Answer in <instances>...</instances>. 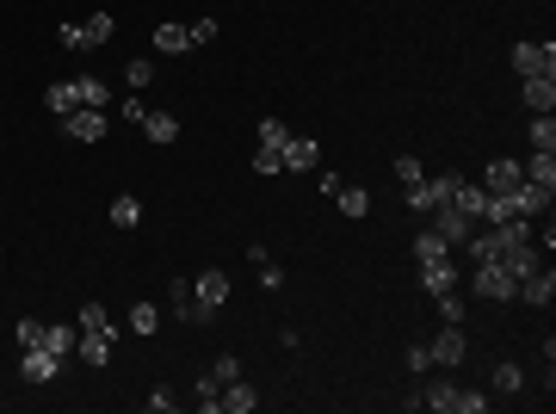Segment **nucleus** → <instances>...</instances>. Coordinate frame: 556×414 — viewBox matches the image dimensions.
<instances>
[{
    "label": "nucleus",
    "instance_id": "bb28decb",
    "mask_svg": "<svg viewBox=\"0 0 556 414\" xmlns=\"http://www.w3.org/2000/svg\"><path fill=\"white\" fill-rule=\"evenodd\" d=\"M334 205H340V217H365V210H371V192H365V186H340Z\"/></svg>",
    "mask_w": 556,
    "mask_h": 414
},
{
    "label": "nucleus",
    "instance_id": "7ed1b4c3",
    "mask_svg": "<svg viewBox=\"0 0 556 414\" xmlns=\"http://www.w3.org/2000/svg\"><path fill=\"white\" fill-rule=\"evenodd\" d=\"M470 291H476V297H488V303H513V291H520V278L507 273L501 260H483V266L470 273Z\"/></svg>",
    "mask_w": 556,
    "mask_h": 414
},
{
    "label": "nucleus",
    "instance_id": "e433bc0d",
    "mask_svg": "<svg viewBox=\"0 0 556 414\" xmlns=\"http://www.w3.org/2000/svg\"><path fill=\"white\" fill-rule=\"evenodd\" d=\"M13 334H19V346H43V322H37V315H19Z\"/></svg>",
    "mask_w": 556,
    "mask_h": 414
},
{
    "label": "nucleus",
    "instance_id": "9d476101",
    "mask_svg": "<svg viewBox=\"0 0 556 414\" xmlns=\"http://www.w3.org/2000/svg\"><path fill=\"white\" fill-rule=\"evenodd\" d=\"M464 352H470V341H464V328H457V322H446V334L427 346V359H433V365H446V371L464 365Z\"/></svg>",
    "mask_w": 556,
    "mask_h": 414
},
{
    "label": "nucleus",
    "instance_id": "412c9836",
    "mask_svg": "<svg viewBox=\"0 0 556 414\" xmlns=\"http://www.w3.org/2000/svg\"><path fill=\"white\" fill-rule=\"evenodd\" d=\"M74 328H81V334H118V328H111V315H105V303H100V297H93V303H81V315H74Z\"/></svg>",
    "mask_w": 556,
    "mask_h": 414
},
{
    "label": "nucleus",
    "instance_id": "b1692460",
    "mask_svg": "<svg viewBox=\"0 0 556 414\" xmlns=\"http://www.w3.org/2000/svg\"><path fill=\"white\" fill-rule=\"evenodd\" d=\"M111 341H118V334H81V346H74V352H81L87 365H111Z\"/></svg>",
    "mask_w": 556,
    "mask_h": 414
},
{
    "label": "nucleus",
    "instance_id": "c03bdc74",
    "mask_svg": "<svg viewBox=\"0 0 556 414\" xmlns=\"http://www.w3.org/2000/svg\"><path fill=\"white\" fill-rule=\"evenodd\" d=\"M402 365H408L415 378H427V365H433V359H427V346H408V352H402Z\"/></svg>",
    "mask_w": 556,
    "mask_h": 414
},
{
    "label": "nucleus",
    "instance_id": "f257e3e1",
    "mask_svg": "<svg viewBox=\"0 0 556 414\" xmlns=\"http://www.w3.org/2000/svg\"><path fill=\"white\" fill-rule=\"evenodd\" d=\"M111 32H118V19H111V13H93V19H62V25H56L62 50H100V43H111Z\"/></svg>",
    "mask_w": 556,
    "mask_h": 414
},
{
    "label": "nucleus",
    "instance_id": "a211bd4d",
    "mask_svg": "<svg viewBox=\"0 0 556 414\" xmlns=\"http://www.w3.org/2000/svg\"><path fill=\"white\" fill-rule=\"evenodd\" d=\"M520 173L532 179V186L556 192V155H551V149H532V161H520Z\"/></svg>",
    "mask_w": 556,
    "mask_h": 414
},
{
    "label": "nucleus",
    "instance_id": "473e14b6",
    "mask_svg": "<svg viewBox=\"0 0 556 414\" xmlns=\"http://www.w3.org/2000/svg\"><path fill=\"white\" fill-rule=\"evenodd\" d=\"M494 390H501V396H520V390H525V371L513 365V359H507V365H494Z\"/></svg>",
    "mask_w": 556,
    "mask_h": 414
},
{
    "label": "nucleus",
    "instance_id": "20e7f679",
    "mask_svg": "<svg viewBox=\"0 0 556 414\" xmlns=\"http://www.w3.org/2000/svg\"><path fill=\"white\" fill-rule=\"evenodd\" d=\"M19 378H25V383H56V378H62V352H50V346H25Z\"/></svg>",
    "mask_w": 556,
    "mask_h": 414
},
{
    "label": "nucleus",
    "instance_id": "c756f323",
    "mask_svg": "<svg viewBox=\"0 0 556 414\" xmlns=\"http://www.w3.org/2000/svg\"><path fill=\"white\" fill-rule=\"evenodd\" d=\"M111 223H118V229H137V223H142V198H130V192L111 198Z\"/></svg>",
    "mask_w": 556,
    "mask_h": 414
},
{
    "label": "nucleus",
    "instance_id": "7c9ffc66",
    "mask_svg": "<svg viewBox=\"0 0 556 414\" xmlns=\"http://www.w3.org/2000/svg\"><path fill=\"white\" fill-rule=\"evenodd\" d=\"M532 149H551L556 155V118L551 111H532Z\"/></svg>",
    "mask_w": 556,
    "mask_h": 414
},
{
    "label": "nucleus",
    "instance_id": "79ce46f5",
    "mask_svg": "<svg viewBox=\"0 0 556 414\" xmlns=\"http://www.w3.org/2000/svg\"><path fill=\"white\" fill-rule=\"evenodd\" d=\"M254 173H284V161H278V149H254Z\"/></svg>",
    "mask_w": 556,
    "mask_h": 414
},
{
    "label": "nucleus",
    "instance_id": "a19ab883",
    "mask_svg": "<svg viewBox=\"0 0 556 414\" xmlns=\"http://www.w3.org/2000/svg\"><path fill=\"white\" fill-rule=\"evenodd\" d=\"M186 37H192V50H198V43H210V37H216V19H192V25H186Z\"/></svg>",
    "mask_w": 556,
    "mask_h": 414
},
{
    "label": "nucleus",
    "instance_id": "4468645a",
    "mask_svg": "<svg viewBox=\"0 0 556 414\" xmlns=\"http://www.w3.org/2000/svg\"><path fill=\"white\" fill-rule=\"evenodd\" d=\"M168 297H174V315H179V322H192V328H205L210 315H216V310H205V303L192 297V284H186V278H174V291H168Z\"/></svg>",
    "mask_w": 556,
    "mask_h": 414
},
{
    "label": "nucleus",
    "instance_id": "f8f14e48",
    "mask_svg": "<svg viewBox=\"0 0 556 414\" xmlns=\"http://www.w3.org/2000/svg\"><path fill=\"white\" fill-rule=\"evenodd\" d=\"M420 291H427V297H439V291H457V266H452V254H439V260H420Z\"/></svg>",
    "mask_w": 556,
    "mask_h": 414
},
{
    "label": "nucleus",
    "instance_id": "1a4fd4ad",
    "mask_svg": "<svg viewBox=\"0 0 556 414\" xmlns=\"http://www.w3.org/2000/svg\"><path fill=\"white\" fill-rule=\"evenodd\" d=\"M513 69L525 74H556V43H513Z\"/></svg>",
    "mask_w": 556,
    "mask_h": 414
},
{
    "label": "nucleus",
    "instance_id": "58836bf2",
    "mask_svg": "<svg viewBox=\"0 0 556 414\" xmlns=\"http://www.w3.org/2000/svg\"><path fill=\"white\" fill-rule=\"evenodd\" d=\"M192 396H198V409H205V414H216V396H223V383H216V378H198V390H192Z\"/></svg>",
    "mask_w": 556,
    "mask_h": 414
},
{
    "label": "nucleus",
    "instance_id": "39448f33",
    "mask_svg": "<svg viewBox=\"0 0 556 414\" xmlns=\"http://www.w3.org/2000/svg\"><path fill=\"white\" fill-rule=\"evenodd\" d=\"M551 198H556V192H544V186H532V179H520V186L507 192V205H513V217H525V223L551 217Z\"/></svg>",
    "mask_w": 556,
    "mask_h": 414
},
{
    "label": "nucleus",
    "instance_id": "c85d7f7f",
    "mask_svg": "<svg viewBox=\"0 0 556 414\" xmlns=\"http://www.w3.org/2000/svg\"><path fill=\"white\" fill-rule=\"evenodd\" d=\"M74 93H81V105H100V111H105V100H111L100 74H74Z\"/></svg>",
    "mask_w": 556,
    "mask_h": 414
},
{
    "label": "nucleus",
    "instance_id": "9b49d317",
    "mask_svg": "<svg viewBox=\"0 0 556 414\" xmlns=\"http://www.w3.org/2000/svg\"><path fill=\"white\" fill-rule=\"evenodd\" d=\"M278 161H284L291 173H315V168H321V142H315V137H291L284 149H278Z\"/></svg>",
    "mask_w": 556,
    "mask_h": 414
},
{
    "label": "nucleus",
    "instance_id": "f3484780",
    "mask_svg": "<svg viewBox=\"0 0 556 414\" xmlns=\"http://www.w3.org/2000/svg\"><path fill=\"white\" fill-rule=\"evenodd\" d=\"M254 409H260V396H254L242 378L223 383V396H216V414H254Z\"/></svg>",
    "mask_w": 556,
    "mask_h": 414
},
{
    "label": "nucleus",
    "instance_id": "37998d69",
    "mask_svg": "<svg viewBox=\"0 0 556 414\" xmlns=\"http://www.w3.org/2000/svg\"><path fill=\"white\" fill-rule=\"evenodd\" d=\"M260 284H266V291H278V284H284V266H278L273 254H266V260H260Z\"/></svg>",
    "mask_w": 556,
    "mask_h": 414
},
{
    "label": "nucleus",
    "instance_id": "6e6552de",
    "mask_svg": "<svg viewBox=\"0 0 556 414\" xmlns=\"http://www.w3.org/2000/svg\"><path fill=\"white\" fill-rule=\"evenodd\" d=\"M62 130H69L74 142H105V111L100 105H74L69 118H62Z\"/></svg>",
    "mask_w": 556,
    "mask_h": 414
},
{
    "label": "nucleus",
    "instance_id": "0eeeda50",
    "mask_svg": "<svg viewBox=\"0 0 556 414\" xmlns=\"http://www.w3.org/2000/svg\"><path fill=\"white\" fill-rule=\"evenodd\" d=\"M513 297H520V303H538V310H551V297H556V273L544 266V260H538V266L520 278V291H513Z\"/></svg>",
    "mask_w": 556,
    "mask_h": 414
},
{
    "label": "nucleus",
    "instance_id": "6ab92c4d",
    "mask_svg": "<svg viewBox=\"0 0 556 414\" xmlns=\"http://www.w3.org/2000/svg\"><path fill=\"white\" fill-rule=\"evenodd\" d=\"M137 130H142L149 142H174V137H179V118H174V111H142Z\"/></svg>",
    "mask_w": 556,
    "mask_h": 414
},
{
    "label": "nucleus",
    "instance_id": "f03ea898",
    "mask_svg": "<svg viewBox=\"0 0 556 414\" xmlns=\"http://www.w3.org/2000/svg\"><path fill=\"white\" fill-rule=\"evenodd\" d=\"M452 192H457V173H427L420 186H408V210H415V217H433L439 205H452Z\"/></svg>",
    "mask_w": 556,
    "mask_h": 414
},
{
    "label": "nucleus",
    "instance_id": "72a5a7b5",
    "mask_svg": "<svg viewBox=\"0 0 556 414\" xmlns=\"http://www.w3.org/2000/svg\"><path fill=\"white\" fill-rule=\"evenodd\" d=\"M396 179H402V192H408V186H420V179H427V168H420L415 155H396Z\"/></svg>",
    "mask_w": 556,
    "mask_h": 414
},
{
    "label": "nucleus",
    "instance_id": "ea45409f",
    "mask_svg": "<svg viewBox=\"0 0 556 414\" xmlns=\"http://www.w3.org/2000/svg\"><path fill=\"white\" fill-rule=\"evenodd\" d=\"M124 81H130V87H149V81H155V63H149V56H137V63H130V69H124Z\"/></svg>",
    "mask_w": 556,
    "mask_h": 414
},
{
    "label": "nucleus",
    "instance_id": "f704fd0d",
    "mask_svg": "<svg viewBox=\"0 0 556 414\" xmlns=\"http://www.w3.org/2000/svg\"><path fill=\"white\" fill-rule=\"evenodd\" d=\"M433 303H439V322H457V328H464V297H457V291H439Z\"/></svg>",
    "mask_w": 556,
    "mask_h": 414
},
{
    "label": "nucleus",
    "instance_id": "a18cd8bd",
    "mask_svg": "<svg viewBox=\"0 0 556 414\" xmlns=\"http://www.w3.org/2000/svg\"><path fill=\"white\" fill-rule=\"evenodd\" d=\"M149 409H155V414H174L179 396H174V390H149Z\"/></svg>",
    "mask_w": 556,
    "mask_h": 414
},
{
    "label": "nucleus",
    "instance_id": "aec40b11",
    "mask_svg": "<svg viewBox=\"0 0 556 414\" xmlns=\"http://www.w3.org/2000/svg\"><path fill=\"white\" fill-rule=\"evenodd\" d=\"M420 409H433V414H457V383H420Z\"/></svg>",
    "mask_w": 556,
    "mask_h": 414
},
{
    "label": "nucleus",
    "instance_id": "4c0bfd02",
    "mask_svg": "<svg viewBox=\"0 0 556 414\" xmlns=\"http://www.w3.org/2000/svg\"><path fill=\"white\" fill-rule=\"evenodd\" d=\"M210 378H216V383H235V378H242V359H235V352H223V359L210 365Z\"/></svg>",
    "mask_w": 556,
    "mask_h": 414
},
{
    "label": "nucleus",
    "instance_id": "393cba45",
    "mask_svg": "<svg viewBox=\"0 0 556 414\" xmlns=\"http://www.w3.org/2000/svg\"><path fill=\"white\" fill-rule=\"evenodd\" d=\"M501 266H507V273H513V278H525V273H532V266H538V247H532V242H513V247H507V254H501Z\"/></svg>",
    "mask_w": 556,
    "mask_h": 414
},
{
    "label": "nucleus",
    "instance_id": "4be33fe9",
    "mask_svg": "<svg viewBox=\"0 0 556 414\" xmlns=\"http://www.w3.org/2000/svg\"><path fill=\"white\" fill-rule=\"evenodd\" d=\"M43 346H50V352H62V359H69L74 346H81V328H74V322H50V328H43Z\"/></svg>",
    "mask_w": 556,
    "mask_h": 414
},
{
    "label": "nucleus",
    "instance_id": "2eb2a0df",
    "mask_svg": "<svg viewBox=\"0 0 556 414\" xmlns=\"http://www.w3.org/2000/svg\"><path fill=\"white\" fill-rule=\"evenodd\" d=\"M520 93H525V105H532V111H556V74H525Z\"/></svg>",
    "mask_w": 556,
    "mask_h": 414
},
{
    "label": "nucleus",
    "instance_id": "2f4dec72",
    "mask_svg": "<svg viewBox=\"0 0 556 414\" xmlns=\"http://www.w3.org/2000/svg\"><path fill=\"white\" fill-rule=\"evenodd\" d=\"M254 142H260V149H284V142H291V130H284V118H260V130H254Z\"/></svg>",
    "mask_w": 556,
    "mask_h": 414
},
{
    "label": "nucleus",
    "instance_id": "ddd939ff",
    "mask_svg": "<svg viewBox=\"0 0 556 414\" xmlns=\"http://www.w3.org/2000/svg\"><path fill=\"white\" fill-rule=\"evenodd\" d=\"M192 297H198L205 310H223V303H229V273H223V266H210V273H198V284H192Z\"/></svg>",
    "mask_w": 556,
    "mask_h": 414
},
{
    "label": "nucleus",
    "instance_id": "423d86ee",
    "mask_svg": "<svg viewBox=\"0 0 556 414\" xmlns=\"http://www.w3.org/2000/svg\"><path fill=\"white\" fill-rule=\"evenodd\" d=\"M433 229H439V236H446L452 247H464L470 236H476V229H483V223H476V217H464L457 205H439V210H433Z\"/></svg>",
    "mask_w": 556,
    "mask_h": 414
},
{
    "label": "nucleus",
    "instance_id": "cd10ccee",
    "mask_svg": "<svg viewBox=\"0 0 556 414\" xmlns=\"http://www.w3.org/2000/svg\"><path fill=\"white\" fill-rule=\"evenodd\" d=\"M439 254H452V242H446V236H439V229L427 223V229L415 236V260H439Z\"/></svg>",
    "mask_w": 556,
    "mask_h": 414
},
{
    "label": "nucleus",
    "instance_id": "c9c22d12",
    "mask_svg": "<svg viewBox=\"0 0 556 414\" xmlns=\"http://www.w3.org/2000/svg\"><path fill=\"white\" fill-rule=\"evenodd\" d=\"M130 328H137V334H155V328H161V310H155V303H137V310H130Z\"/></svg>",
    "mask_w": 556,
    "mask_h": 414
},
{
    "label": "nucleus",
    "instance_id": "de8ad7c7",
    "mask_svg": "<svg viewBox=\"0 0 556 414\" xmlns=\"http://www.w3.org/2000/svg\"><path fill=\"white\" fill-rule=\"evenodd\" d=\"M315 179H321V192H328V198H334V192L347 186V179H340V173H334V168H315Z\"/></svg>",
    "mask_w": 556,
    "mask_h": 414
},
{
    "label": "nucleus",
    "instance_id": "dca6fc26",
    "mask_svg": "<svg viewBox=\"0 0 556 414\" xmlns=\"http://www.w3.org/2000/svg\"><path fill=\"white\" fill-rule=\"evenodd\" d=\"M520 179H525V173H520V161H507V155H494V161L483 168V186H488V192H513Z\"/></svg>",
    "mask_w": 556,
    "mask_h": 414
},
{
    "label": "nucleus",
    "instance_id": "49530a36",
    "mask_svg": "<svg viewBox=\"0 0 556 414\" xmlns=\"http://www.w3.org/2000/svg\"><path fill=\"white\" fill-rule=\"evenodd\" d=\"M488 396H476V390H457V414H483Z\"/></svg>",
    "mask_w": 556,
    "mask_h": 414
},
{
    "label": "nucleus",
    "instance_id": "5701e85b",
    "mask_svg": "<svg viewBox=\"0 0 556 414\" xmlns=\"http://www.w3.org/2000/svg\"><path fill=\"white\" fill-rule=\"evenodd\" d=\"M155 50H161V56H186V50H192L186 25H155Z\"/></svg>",
    "mask_w": 556,
    "mask_h": 414
},
{
    "label": "nucleus",
    "instance_id": "a878e982",
    "mask_svg": "<svg viewBox=\"0 0 556 414\" xmlns=\"http://www.w3.org/2000/svg\"><path fill=\"white\" fill-rule=\"evenodd\" d=\"M43 105H50V118H69L74 105H81V93H74V81H56V87L43 93Z\"/></svg>",
    "mask_w": 556,
    "mask_h": 414
}]
</instances>
